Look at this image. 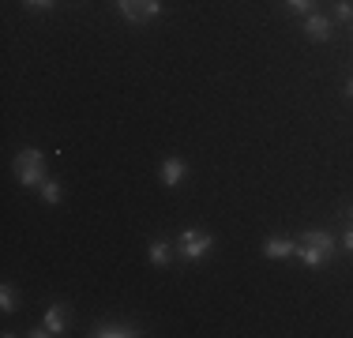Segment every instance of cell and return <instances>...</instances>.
<instances>
[{
    "mask_svg": "<svg viewBox=\"0 0 353 338\" xmlns=\"http://www.w3.org/2000/svg\"><path fill=\"white\" fill-rule=\"evenodd\" d=\"M334 252H339V241L327 230H305L297 237V252H293V256L305 267H323V264H331Z\"/></svg>",
    "mask_w": 353,
    "mask_h": 338,
    "instance_id": "obj_1",
    "label": "cell"
},
{
    "mask_svg": "<svg viewBox=\"0 0 353 338\" xmlns=\"http://www.w3.org/2000/svg\"><path fill=\"white\" fill-rule=\"evenodd\" d=\"M15 177H19V184H27V188H41V181H46V155L34 147H23L19 155H15Z\"/></svg>",
    "mask_w": 353,
    "mask_h": 338,
    "instance_id": "obj_2",
    "label": "cell"
},
{
    "mask_svg": "<svg viewBox=\"0 0 353 338\" xmlns=\"http://www.w3.org/2000/svg\"><path fill=\"white\" fill-rule=\"evenodd\" d=\"M211 233L207 230H196V226H188V230H184L181 237H176V252H181L184 259H188V264H196V259H203L207 252H211Z\"/></svg>",
    "mask_w": 353,
    "mask_h": 338,
    "instance_id": "obj_3",
    "label": "cell"
},
{
    "mask_svg": "<svg viewBox=\"0 0 353 338\" xmlns=\"http://www.w3.org/2000/svg\"><path fill=\"white\" fill-rule=\"evenodd\" d=\"M117 8L128 23H150L162 12V0H117Z\"/></svg>",
    "mask_w": 353,
    "mask_h": 338,
    "instance_id": "obj_4",
    "label": "cell"
},
{
    "mask_svg": "<svg viewBox=\"0 0 353 338\" xmlns=\"http://www.w3.org/2000/svg\"><path fill=\"white\" fill-rule=\"evenodd\" d=\"M297 252V237H267L263 241V256L267 259H285Z\"/></svg>",
    "mask_w": 353,
    "mask_h": 338,
    "instance_id": "obj_5",
    "label": "cell"
},
{
    "mask_svg": "<svg viewBox=\"0 0 353 338\" xmlns=\"http://www.w3.org/2000/svg\"><path fill=\"white\" fill-rule=\"evenodd\" d=\"M184 173H188V169H184L181 158H165V162H162V184H165V188H181Z\"/></svg>",
    "mask_w": 353,
    "mask_h": 338,
    "instance_id": "obj_6",
    "label": "cell"
},
{
    "mask_svg": "<svg viewBox=\"0 0 353 338\" xmlns=\"http://www.w3.org/2000/svg\"><path fill=\"white\" fill-rule=\"evenodd\" d=\"M305 34L312 41H327V38H331V19H327V15H319V12H312L305 19Z\"/></svg>",
    "mask_w": 353,
    "mask_h": 338,
    "instance_id": "obj_7",
    "label": "cell"
},
{
    "mask_svg": "<svg viewBox=\"0 0 353 338\" xmlns=\"http://www.w3.org/2000/svg\"><path fill=\"white\" fill-rule=\"evenodd\" d=\"M46 327H49V335H64L68 331V308H64V304H53V308L46 312Z\"/></svg>",
    "mask_w": 353,
    "mask_h": 338,
    "instance_id": "obj_8",
    "label": "cell"
},
{
    "mask_svg": "<svg viewBox=\"0 0 353 338\" xmlns=\"http://www.w3.org/2000/svg\"><path fill=\"white\" fill-rule=\"evenodd\" d=\"M90 335H94V338H132V335H139V331L132 324H98Z\"/></svg>",
    "mask_w": 353,
    "mask_h": 338,
    "instance_id": "obj_9",
    "label": "cell"
},
{
    "mask_svg": "<svg viewBox=\"0 0 353 338\" xmlns=\"http://www.w3.org/2000/svg\"><path fill=\"white\" fill-rule=\"evenodd\" d=\"M150 264L154 267H170V259H173V244L170 241H162V237H158V241H150Z\"/></svg>",
    "mask_w": 353,
    "mask_h": 338,
    "instance_id": "obj_10",
    "label": "cell"
},
{
    "mask_svg": "<svg viewBox=\"0 0 353 338\" xmlns=\"http://www.w3.org/2000/svg\"><path fill=\"white\" fill-rule=\"evenodd\" d=\"M41 199H46V203H61V199H64L61 184H57V181H49V177H46V181H41Z\"/></svg>",
    "mask_w": 353,
    "mask_h": 338,
    "instance_id": "obj_11",
    "label": "cell"
},
{
    "mask_svg": "<svg viewBox=\"0 0 353 338\" xmlns=\"http://www.w3.org/2000/svg\"><path fill=\"white\" fill-rule=\"evenodd\" d=\"M0 308L4 312H15V286H0Z\"/></svg>",
    "mask_w": 353,
    "mask_h": 338,
    "instance_id": "obj_12",
    "label": "cell"
},
{
    "mask_svg": "<svg viewBox=\"0 0 353 338\" xmlns=\"http://www.w3.org/2000/svg\"><path fill=\"white\" fill-rule=\"evenodd\" d=\"M334 19H339V23H353V4H350V0H334Z\"/></svg>",
    "mask_w": 353,
    "mask_h": 338,
    "instance_id": "obj_13",
    "label": "cell"
},
{
    "mask_svg": "<svg viewBox=\"0 0 353 338\" xmlns=\"http://www.w3.org/2000/svg\"><path fill=\"white\" fill-rule=\"evenodd\" d=\"M290 12H301V15H312L316 12V0H285Z\"/></svg>",
    "mask_w": 353,
    "mask_h": 338,
    "instance_id": "obj_14",
    "label": "cell"
},
{
    "mask_svg": "<svg viewBox=\"0 0 353 338\" xmlns=\"http://www.w3.org/2000/svg\"><path fill=\"white\" fill-rule=\"evenodd\" d=\"M339 248L353 256V222H346V230H342V237H339Z\"/></svg>",
    "mask_w": 353,
    "mask_h": 338,
    "instance_id": "obj_15",
    "label": "cell"
},
{
    "mask_svg": "<svg viewBox=\"0 0 353 338\" xmlns=\"http://www.w3.org/2000/svg\"><path fill=\"white\" fill-rule=\"evenodd\" d=\"M23 4H27V8H38V12H46V8H53L57 0H23Z\"/></svg>",
    "mask_w": 353,
    "mask_h": 338,
    "instance_id": "obj_16",
    "label": "cell"
},
{
    "mask_svg": "<svg viewBox=\"0 0 353 338\" xmlns=\"http://www.w3.org/2000/svg\"><path fill=\"white\" fill-rule=\"evenodd\" d=\"M346 98H353V79L346 83Z\"/></svg>",
    "mask_w": 353,
    "mask_h": 338,
    "instance_id": "obj_17",
    "label": "cell"
},
{
    "mask_svg": "<svg viewBox=\"0 0 353 338\" xmlns=\"http://www.w3.org/2000/svg\"><path fill=\"white\" fill-rule=\"evenodd\" d=\"M346 222H353V207H346Z\"/></svg>",
    "mask_w": 353,
    "mask_h": 338,
    "instance_id": "obj_18",
    "label": "cell"
},
{
    "mask_svg": "<svg viewBox=\"0 0 353 338\" xmlns=\"http://www.w3.org/2000/svg\"><path fill=\"white\" fill-rule=\"evenodd\" d=\"M350 27H353V23H350Z\"/></svg>",
    "mask_w": 353,
    "mask_h": 338,
    "instance_id": "obj_19",
    "label": "cell"
}]
</instances>
